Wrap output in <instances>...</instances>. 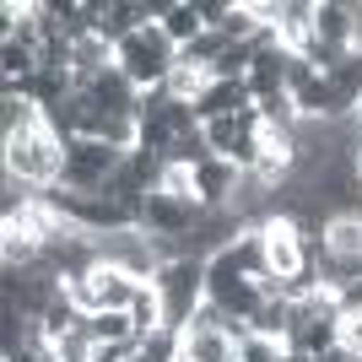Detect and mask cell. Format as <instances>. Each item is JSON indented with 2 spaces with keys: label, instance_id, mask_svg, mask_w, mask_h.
Segmentation results:
<instances>
[{
  "label": "cell",
  "instance_id": "obj_1",
  "mask_svg": "<svg viewBox=\"0 0 362 362\" xmlns=\"http://www.w3.org/2000/svg\"><path fill=\"white\" fill-rule=\"evenodd\" d=\"M6 173L11 179H22L28 189H60L65 179V141L49 130V124H33V130H22V136L6 141Z\"/></svg>",
  "mask_w": 362,
  "mask_h": 362
},
{
  "label": "cell",
  "instance_id": "obj_2",
  "mask_svg": "<svg viewBox=\"0 0 362 362\" xmlns=\"http://www.w3.org/2000/svg\"><path fill=\"white\" fill-rule=\"evenodd\" d=\"M114 65H119L141 92H157L168 81V71L179 65V49H173V38H168L157 22H151V28H141L136 38L114 44Z\"/></svg>",
  "mask_w": 362,
  "mask_h": 362
},
{
  "label": "cell",
  "instance_id": "obj_3",
  "mask_svg": "<svg viewBox=\"0 0 362 362\" xmlns=\"http://www.w3.org/2000/svg\"><path fill=\"white\" fill-rule=\"evenodd\" d=\"M151 287L163 292V308H168V330H189L195 308L206 303V259H173L151 276Z\"/></svg>",
  "mask_w": 362,
  "mask_h": 362
},
{
  "label": "cell",
  "instance_id": "obj_4",
  "mask_svg": "<svg viewBox=\"0 0 362 362\" xmlns=\"http://www.w3.org/2000/svg\"><path fill=\"white\" fill-rule=\"evenodd\" d=\"M124 163V151H114L108 141H87L76 136L65 141V179L60 189H76V195H103V184L114 179V168Z\"/></svg>",
  "mask_w": 362,
  "mask_h": 362
},
{
  "label": "cell",
  "instance_id": "obj_5",
  "mask_svg": "<svg viewBox=\"0 0 362 362\" xmlns=\"http://www.w3.org/2000/svg\"><path fill=\"white\" fill-rule=\"evenodd\" d=\"M206 216L200 200H184V195H163V189H151L146 206H141V233L151 238H189Z\"/></svg>",
  "mask_w": 362,
  "mask_h": 362
},
{
  "label": "cell",
  "instance_id": "obj_6",
  "mask_svg": "<svg viewBox=\"0 0 362 362\" xmlns=\"http://www.w3.org/2000/svg\"><path fill=\"white\" fill-rule=\"evenodd\" d=\"M259 233H265V265H271L276 281H292V276L308 271V249H303L298 227H292L287 216H271Z\"/></svg>",
  "mask_w": 362,
  "mask_h": 362
},
{
  "label": "cell",
  "instance_id": "obj_7",
  "mask_svg": "<svg viewBox=\"0 0 362 362\" xmlns=\"http://www.w3.org/2000/svg\"><path fill=\"white\" fill-rule=\"evenodd\" d=\"M87 98H92V108H98V114L141 119V98H146V92H141L136 81H130V76H124L119 65H114V71H103V76H98V81L87 87Z\"/></svg>",
  "mask_w": 362,
  "mask_h": 362
},
{
  "label": "cell",
  "instance_id": "obj_8",
  "mask_svg": "<svg viewBox=\"0 0 362 362\" xmlns=\"http://www.w3.org/2000/svg\"><path fill=\"white\" fill-rule=\"evenodd\" d=\"M243 173L227 157H211V163L195 168V200L206 206V211H222V206H233V195H238Z\"/></svg>",
  "mask_w": 362,
  "mask_h": 362
},
{
  "label": "cell",
  "instance_id": "obj_9",
  "mask_svg": "<svg viewBox=\"0 0 362 362\" xmlns=\"http://www.w3.org/2000/svg\"><path fill=\"white\" fill-rule=\"evenodd\" d=\"M255 108V92H249V81H211V87L200 92V124H211V119H233V114H249Z\"/></svg>",
  "mask_w": 362,
  "mask_h": 362
},
{
  "label": "cell",
  "instance_id": "obj_10",
  "mask_svg": "<svg viewBox=\"0 0 362 362\" xmlns=\"http://www.w3.org/2000/svg\"><path fill=\"white\" fill-rule=\"evenodd\" d=\"M314 38H319L325 49H357L351 0H319V6H314Z\"/></svg>",
  "mask_w": 362,
  "mask_h": 362
},
{
  "label": "cell",
  "instance_id": "obj_11",
  "mask_svg": "<svg viewBox=\"0 0 362 362\" xmlns=\"http://www.w3.org/2000/svg\"><path fill=\"white\" fill-rule=\"evenodd\" d=\"M141 28H151L146 0H108V6H103V22H98V38L124 44V38H136Z\"/></svg>",
  "mask_w": 362,
  "mask_h": 362
},
{
  "label": "cell",
  "instance_id": "obj_12",
  "mask_svg": "<svg viewBox=\"0 0 362 362\" xmlns=\"http://www.w3.org/2000/svg\"><path fill=\"white\" fill-rule=\"evenodd\" d=\"M314 6H319V0H281V22H276L281 49L303 54V49L314 44Z\"/></svg>",
  "mask_w": 362,
  "mask_h": 362
},
{
  "label": "cell",
  "instance_id": "obj_13",
  "mask_svg": "<svg viewBox=\"0 0 362 362\" xmlns=\"http://www.w3.org/2000/svg\"><path fill=\"white\" fill-rule=\"evenodd\" d=\"M238 341L222 330H184L179 335V362H233Z\"/></svg>",
  "mask_w": 362,
  "mask_h": 362
},
{
  "label": "cell",
  "instance_id": "obj_14",
  "mask_svg": "<svg viewBox=\"0 0 362 362\" xmlns=\"http://www.w3.org/2000/svg\"><path fill=\"white\" fill-rule=\"evenodd\" d=\"M87 281H92V292H98V308H130V298H136V276H124V271H114V265H103V259H98V271H87Z\"/></svg>",
  "mask_w": 362,
  "mask_h": 362
},
{
  "label": "cell",
  "instance_id": "obj_15",
  "mask_svg": "<svg viewBox=\"0 0 362 362\" xmlns=\"http://www.w3.org/2000/svg\"><path fill=\"white\" fill-rule=\"evenodd\" d=\"M130 325H136V335L146 341V335H157V330H168V308H163V292L151 287V281H141L136 287V298H130Z\"/></svg>",
  "mask_w": 362,
  "mask_h": 362
},
{
  "label": "cell",
  "instance_id": "obj_16",
  "mask_svg": "<svg viewBox=\"0 0 362 362\" xmlns=\"http://www.w3.org/2000/svg\"><path fill=\"white\" fill-rule=\"evenodd\" d=\"M157 28L168 33V38H173V49H189L200 38V33H211L206 28V16H200V6L195 0H173V11L163 16V22H157Z\"/></svg>",
  "mask_w": 362,
  "mask_h": 362
},
{
  "label": "cell",
  "instance_id": "obj_17",
  "mask_svg": "<svg viewBox=\"0 0 362 362\" xmlns=\"http://www.w3.org/2000/svg\"><path fill=\"white\" fill-rule=\"evenodd\" d=\"M211 87V71L206 65H195V60H184L179 54V65L168 71V81H163V92L173 98V103H200V92Z\"/></svg>",
  "mask_w": 362,
  "mask_h": 362
},
{
  "label": "cell",
  "instance_id": "obj_18",
  "mask_svg": "<svg viewBox=\"0 0 362 362\" xmlns=\"http://www.w3.org/2000/svg\"><path fill=\"white\" fill-rule=\"evenodd\" d=\"M325 249H330V255H362V216L357 211L330 216V227H325Z\"/></svg>",
  "mask_w": 362,
  "mask_h": 362
},
{
  "label": "cell",
  "instance_id": "obj_19",
  "mask_svg": "<svg viewBox=\"0 0 362 362\" xmlns=\"http://www.w3.org/2000/svg\"><path fill=\"white\" fill-rule=\"evenodd\" d=\"M87 335L103 346V341H141L136 325H130V314H119V308H108V314H92L87 319Z\"/></svg>",
  "mask_w": 362,
  "mask_h": 362
},
{
  "label": "cell",
  "instance_id": "obj_20",
  "mask_svg": "<svg viewBox=\"0 0 362 362\" xmlns=\"http://www.w3.org/2000/svg\"><path fill=\"white\" fill-rule=\"evenodd\" d=\"M233 259H238L243 265V276H271V265H265V233H259V227H249V233H243L238 243H233Z\"/></svg>",
  "mask_w": 362,
  "mask_h": 362
},
{
  "label": "cell",
  "instance_id": "obj_21",
  "mask_svg": "<svg viewBox=\"0 0 362 362\" xmlns=\"http://www.w3.org/2000/svg\"><path fill=\"white\" fill-rule=\"evenodd\" d=\"M216 151H211V141H206V124H200L195 136H179L173 141V151H168L163 163H173V168H200V163H211Z\"/></svg>",
  "mask_w": 362,
  "mask_h": 362
},
{
  "label": "cell",
  "instance_id": "obj_22",
  "mask_svg": "<svg viewBox=\"0 0 362 362\" xmlns=\"http://www.w3.org/2000/svg\"><path fill=\"white\" fill-rule=\"evenodd\" d=\"M0 71H6V81H28V76L38 71V49L6 38V49H0Z\"/></svg>",
  "mask_w": 362,
  "mask_h": 362
},
{
  "label": "cell",
  "instance_id": "obj_23",
  "mask_svg": "<svg viewBox=\"0 0 362 362\" xmlns=\"http://www.w3.org/2000/svg\"><path fill=\"white\" fill-rule=\"evenodd\" d=\"M92 351H98V341H92V335H87V325L54 341V357H60V362H92Z\"/></svg>",
  "mask_w": 362,
  "mask_h": 362
},
{
  "label": "cell",
  "instance_id": "obj_24",
  "mask_svg": "<svg viewBox=\"0 0 362 362\" xmlns=\"http://www.w3.org/2000/svg\"><path fill=\"white\" fill-rule=\"evenodd\" d=\"M157 189H163V195L195 200V168H173V163H163V179H157Z\"/></svg>",
  "mask_w": 362,
  "mask_h": 362
},
{
  "label": "cell",
  "instance_id": "obj_25",
  "mask_svg": "<svg viewBox=\"0 0 362 362\" xmlns=\"http://www.w3.org/2000/svg\"><path fill=\"white\" fill-rule=\"evenodd\" d=\"M281 341H265V335H249V341H243L238 346V362H281Z\"/></svg>",
  "mask_w": 362,
  "mask_h": 362
},
{
  "label": "cell",
  "instance_id": "obj_26",
  "mask_svg": "<svg viewBox=\"0 0 362 362\" xmlns=\"http://www.w3.org/2000/svg\"><path fill=\"white\" fill-rule=\"evenodd\" d=\"M341 346L362 357V314H341Z\"/></svg>",
  "mask_w": 362,
  "mask_h": 362
},
{
  "label": "cell",
  "instance_id": "obj_27",
  "mask_svg": "<svg viewBox=\"0 0 362 362\" xmlns=\"http://www.w3.org/2000/svg\"><path fill=\"white\" fill-rule=\"evenodd\" d=\"M335 303H341V314H362V276L351 281L346 292H335Z\"/></svg>",
  "mask_w": 362,
  "mask_h": 362
},
{
  "label": "cell",
  "instance_id": "obj_28",
  "mask_svg": "<svg viewBox=\"0 0 362 362\" xmlns=\"http://www.w3.org/2000/svg\"><path fill=\"white\" fill-rule=\"evenodd\" d=\"M314 362H357V357H351L346 346H330V351H325V357H314Z\"/></svg>",
  "mask_w": 362,
  "mask_h": 362
},
{
  "label": "cell",
  "instance_id": "obj_29",
  "mask_svg": "<svg viewBox=\"0 0 362 362\" xmlns=\"http://www.w3.org/2000/svg\"><path fill=\"white\" fill-rule=\"evenodd\" d=\"M281 362H314V357H308V351H298V346H287V351H281Z\"/></svg>",
  "mask_w": 362,
  "mask_h": 362
},
{
  "label": "cell",
  "instance_id": "obj_30",
  "mask_svg": "<svg viewBox=\"0 0 362 362\" xmlns=\"http://www.w3.org/2000/svg\"><path fill=\"white\" fill-rule=\"evenodd\" d=\"M33 362H60V357H54V346H49V351H38V357H33Z\"/></svg>",
  "mask_w": 362,
  "mask_h": 362
},
{
  "label": "cell",
  "instance_id": "obj_31",
  "mask_svg": "<svg viewBox=\"0 0 362 362\" xmlns=\"http://www.w3.org/2000/svg\"><path fill=\"white\" fill-rule=\"evenodd\" d=\"M357 119H362V108H357Z\"/></svg>",
  "mask_w": 362,
  "mask_h": 362
},
{
  "label": "cell",
  "instance_id": "obj_32",
  "mask_svg": "<svg viewBox=\"0 0 362 362\" xmlns=\"http://www.w3.org/2000/svg\"><path fill=\"white\" fill-rule=\"evenodd\" d=\"M357 362H362V357H357Z\"/></svg>",
  "mask_w": 362,
  "mask_h": 362
}]
</instances>
